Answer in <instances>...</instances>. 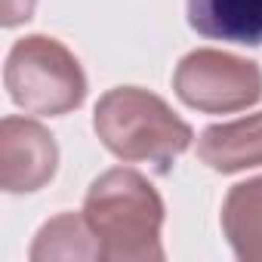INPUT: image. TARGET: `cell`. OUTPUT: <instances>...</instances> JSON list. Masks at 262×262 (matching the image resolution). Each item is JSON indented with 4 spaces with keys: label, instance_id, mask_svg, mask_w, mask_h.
Returning <instances> with one entry per match:
<instances>
[{
    "label": "cell",
    "instance_id": "1",
    "mask_svg": "<svg viewBox=\"0 0 262 262\" xmlns=\"http://www.w3.org/2000/svg\"><path fill=\"white\" fill-rule=\"evenodd\" d=\"M83 216L111 262H161L164 201L136 170L114 167L102 173L83 201Z\"/></svg>",
    "mask_w": 262,
    "mask_h": 262
},
{
    "label": "cell",
    "instance_id": "2",
    "mask_svg": "<svg viewBox=\"0 0 262 262\" xmlns=\"http://www.w3.org/2000/svg\"><path fill=\"white\" fill-rule=\"evenodd\" d=\"M93 129L114 158L151 164L158 173H167L194 139L191 126L161 96L142 86L108 90L96 105Z\"/></svg>",
    "mask_w": 262,
    "mask_h": 262
},
{
    "label": "cell",
    "instance_id": "3",
    "mask_svg": "<svg viewBox=\"0 0 262 262\" xmlns=\"http://www.w3.org/2000/svg\"><path fill=\"white\" fill-rule=\"evenodd\" d=\"M10 99L25 114L59 117L83 105L86 77L74 53L47 34H28L13 43L4 68Z\"/></svg>",
    "mask_w": 262,
    "mask_h": 262
},
{
    "label": "cell",
    "instance_id": "4",
    "mask_svg": "<svg viewBox=\"0 0 262 262\" xmlns=\"http://www.w3.org/2000/svg\"><path fill=\"white\" fill-rule=\"evenodd\" d=\"M173 90L188 108L231 114L262 99V68L222 50H194L176 65Z\"/></svg>",
    "mask_w": 262,
    "mask_h": 262
},
{
    "label": "cell",
    "instance_id": "5",
    "mask_svg": "<svg viewBox=\"0 0 262 262\" xmlns=\"http://www.w3.org/2000/svg\"><path fill=\"white\" fill-rule=\"evenodd\" d=\"M59 167V145L50 129L31 117H4L0 123V185L7 194L43 188Z\"/></svg>",
    "mask_w": 262,
    "mask_h": 262
},
{
    "label": "cell",
    "instance_id": "6",
    "mask_svg": "<svg viewBox=\"0 0 262 262\" xmlns=\"http://www.w3.org/2000/svg\"><path fill=\"white\" fill-rule=\"evenodd\" d=\"M198 158L216 173H241L262 167V111L207 126L198 139Z\"/></svg>",
    "mask_w": 262,
    "mask_h": 262
},
{
    "label": "cell",
    "instance_id": "7",
    "mask_svg": "<svg viewBox=\"0 0 262 262\" xmlns=\"http://www.w3.org/2000/svg\"><path fill=\"white\" fill-rule=\"evenodd\" d=\"M188 25L241 47H262V0H188Z\"/></svg>",
    "mask_w": 262,
    "mask_h": 262
},
{
    "label": "cell",
    "instance_id": "8",
    "mask_svg": "<svg viewBox=\"0 0 262 262\" xmlns=\"http://www.w3.org/2000/svg\"><path fill=\"white\" fill-rule=\"evenodd\" d=\"M222 231L241 262H262V176L231 185L222 204Z\"/></svg>",
    "mask_w": 262,
    "mask_h": 262
},
{
    "label": "cell",
    "instance_id": "9",
    "mask_svg": "<svg viewBox=\"0 0 262 262\" xmlns=\"http://www.w3.org/2000/svg\"><path fill=\"white\" fill-rule=\"evenodd\" d=\"M50 259H102V247L86 216L62 213L37 231L31 244V262H50Z\"/></svg>",
    "mask_w": 262,
    "mask_h": 262
},
{
    "label": "cell",
    "instance_id": "10",
    "mask_svg": "<svg viewBox=\"0 0 262 262\" xmlns=\"http://www.w3.org/2000/svg\"><path fill=\"white\" fill-rule=\"evenodd\" d=\"M34 4L37 0H0V22H4V28H16L28 22L34 16Z\"/></svg>",
    "mask_w": 262,
    "mask_h": 262
}]
</instances>
